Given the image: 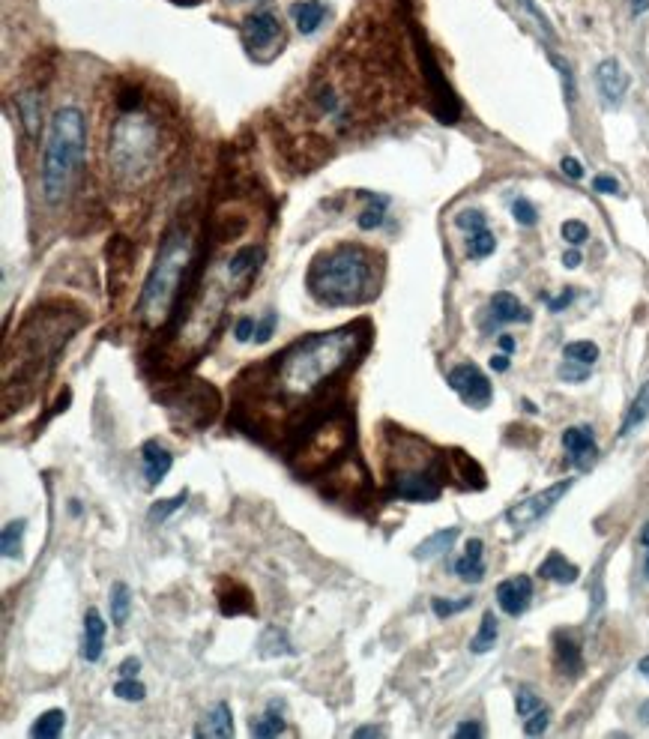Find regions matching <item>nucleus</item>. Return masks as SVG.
I'll return each mask as SVG.
<instances>
[{
    "mask_svg": "<svg viewBox=\"0 0 649 739\" xmlns=\"http://www.w3.org/2000/svg\"><path fill=\"white\" fill-rule=\"evenodd\" d=\"M368 348V327L365 321L347 324L329 333H315L294 348H288L282 357H273V389L276 395H294L306 398L315 395L326 380L347 369L356 357H362Z\"/></svg>",
    "mask_w": 649,
    "mask_h": 739,
    "instance_id": "1",
    "label": "nucleus"
},
{
    "mask_svg": "<svg viewBox=\"0 0 649 739\" xmlns=\"http://www.w3.org/2000/svg\"><path fill=\"white\" fill-rule=\"evenodd\" d=\"M374 255L362 246H338L315 258L309 270V294L324 306H359L377 294Z\"/></svg>",
    "mask_w": 649,
    "mask_h": 739,
    "instance_id": "2",
    "label": "nucleus"
},
{
    "mask_svg": "<svg viewBox=\"0 0 649 739\" xmlns=\"http://www.w3.org/2000/svg\"><path fill=\"white\" fill-rule=\"evenodd\" d=\"M87 147V129H84V114L72 105L60 108L51 117L48 126V141L42 153V198L48 204H60L72 186V177L78 174V165L84 159Z\"/></svg>",
    "mask_w": 649,
    "mask_h": 739,
    "instance_id": "3",
    "label": "nucleus"
},
{
    "mask_svg": "<svg viewBox=\"0 0 649 739\" xmlns=\"http://www.w3.org/2000/svg\"><path fill=\"white\" fill-rule=\"evenodd\" d=\"M189 267H192V234L186 228H174L165 234L156 264L138 297V315L147 327H159L171 315Z\"/></svg>",
    "mask_w": 649,
    "mask_h": 739,
    "instance_id": "4",
    "label": "nucleus"
},
{
    "mask_svg": "<svg viewBox=\"0 0 649 739\" xmlns=\"http://www.w3.org/2000/svg\"><path fill=\"white\" fill-rule=\"evenodd\" d=\"M353 440V422L344 410H335L329 416H321L309 434L300 440V449H297V458H294V467L300 476H312V473H321L324 467H329V461L335 455H341L347 449V443Z\"/></svg>",
    "mask_w": 649,
    "mask_h": 739,
    "instance_id": "5",
    "label": "nucleus"
},
{
    "mask_svg": "<svg viewBox=\"0 0 649 739\" xmlns=\"http://www.w3.org/2000/svg\"><path fill=\"white\" fill-rule=\"evenodd\" d=\"M156 150H159V135L150 120L135 117V114L117 120L114 135H111V165L117 174L138 177L150 171Z\"/></svg>",
    "mask_w": 649,
    "mask_h": 739,
    "instance_id": "6",
    "label": "nucleus"
},
{
    "mask_svg": "<svg viewBox=\"0 0 649 739\" xmlns=\"http://www.w3.org/2000/svg\"><path fill=\"white\" fill-rule=\"evenodd\" d=\"M572 485H575V479H560V482L548 485L545 491H539V494H533V497H527V500L509 506V509H506V521H509L515 530H527L530 524H536L539 518H545V515H548V512L572 491Z\"/></svg>",
    "mask_w": 649,
    "mask_h": 739,
    "instance_id": "7",
    "label": "nucleus"
},
{
    "mask_svg": "<svg viewBox=\"0 0 649 739\" xmlns=\"http://www.w3.org/2000/svg\"><path fill=\"white\" fill-rule=\"evenodd\" d=\"M168 404H171V410H177V407L183 410V422L186 425L201 428V425L213 422V416L219 410V392L198 380L195 386H183L177 392V398H171Z\"/></svg>",
    "mask_w": 649,
    "mask_h": 739,
    "instance_id": "8",
    "label": "nucleus"
},
{
    "mask_svg": "<svg viewBox=\"0 0 649 739\" xmlns=\"http://www.w3.org/2000/svg\"><path fill=\"white\" fill-rule=\"evenodd\" d=\"M446 380H449V386L461 395L464 404H470V407H476V410H485V407L491 404V395H494L491 380L485 377V371L476 369L473 363L455 366V369L449 371Z\"/></svg>",
    "mask_w": 649,
    "mask_h": 739,
    "instance_id": "9",
    "label": "nucleus"
},
{
    "mask_svg": "<svg viewBox=\"0 0 649 739\" xmlns=\"http://www.w3.org/2000/svg\"><path fill=\"white\" fill-rule=\"evenodd\" d=\"M392 494L398 500H410V503H434L443 494V485L437 476L431 473H398L392 479Z\"/></svg>",
    "mask_w": 649,
    "mask_h": 739,
    "instance_id": "10",
    "label": "nucleus"
},
{
    "mask_svg": "<svg viewBox=\"0 0 649 739\" xmlns=\"http://www.w3.org/2000/svg\"><path fill=\"white\" fill-rule=\"evenodd\" d=\"M282 39V21L273 12H255L243 21V42L249 51L273 48Z\"/></svg>",
    "mask_w": 649,
    "mask_h": 739,
    "instance_id": "11",
    "label": "nucleus"
},
{
    "mask_svg": "<svg viewBox=\"0 0 649 739\" xmlns=\"http://www.w3.org/2000/svg\"><path fill=\"white\" fill-rule=\"evenodd\" d=\"M533 599V581L527 575H515L497 584V605L509 617H521L530 608Z\"/></svg>",
    "mask_w": 649,
    "mask_h": 739,
    "instance_id": "12",
    "label": "nucleus"
},
{
    "mask_svg": "<svg viewBox=\"0 0 649 739\" xmlns=\"http://www.w3.org/2000/svg\"><path fill=\"white\" fill-rule=\"evenodd\" d=\"M596 84H599V90H602L608 105H620L626 90H629V72L623 69L620 60L608 57V60H602L596 66Z\"/></svg>",
    "mask_w": 649,
    "mask_h": 739,
    "instance_id": "13",
    "label": "nucleus"
},
{
    "mask_svg": "<svg viewBox=\"0 0 649 739\" xmlns=\"http://www.w3.org/2000/svg\"><path fill=\"white\" fill-rule=\"evenodd\" d=\"M563 446H566L569 458H572L578 467H590L593 458L599 455L593 425H572V428H566V431H563Z\"/></svg>",
    "mask_w": 649,
    "mask_h": 739,
    "instance_id": "14",
    "label": "nucleus"
},
{
    "mask_svg": "<svg viewBox=\"0 0 649 739\" xmlns=\"http://www.w3.org/2000/svg\"><path fill=\"white\" fill-rule=\"evenodd\" d=\"M105 629H108V623L102 620V614L96 608H87L84 611V635H81V659L84 662H99L102 659Z\"/></svg>",
    "mask_w": 649,
    "mask_h": 739,
    "instance_id": "15",
    "label": "nucleus"
},
{
    "mask_svg": "<svg viewBox=\"0 0 649 739\" xmlns=\"http://www.w3.org/2000/svg\"><path fill=\"white\" fill-rule=\"evenodd\" d=\"M141 464H144V479H147V485H159V482L171 473L174 455H171L159 440H147V443L141 446Z\"/></svg>",
    "mask_w": 649,
    "mask_h": 739,
    "instance_id": "16",
    "label": "nucleus"
},
{
    "mask_svg": "<svg viewBox=\"0 0 649 739\" xmlns=\"http://www.w3.org/2000/svg\"><path fill=\"white\" fill-rule=\"evenodd\" d=\"M488 312H491L494 324H527L530 321L527 306L515 294H509V291H497L491 297V309Z\"/></svg>",
    "mask_w": 649,
    "mask_h": 739,
    "instance_id": "17",
    "label": "nucleus"
},
{
    "mask_svg": "<svg viewBox=\"0 0 649 739\" xmlns=\"http://www.w3.org/2000/svg\"><path fill=\"white\" fill-rule=\"evenodd\" d=\"M482 554H485L482 539H470L467 548H464V557L455 560V575L464 584H479L485 578V560H482Z\"/></svg>",
    "mask_w": 649,
    "mask_h": 739,
    "instance_id": "18",
    "label": "nucleus"
},
{
    "mask_svg": "<svg viewBox=\"0 0 649 739\" xmlns=\"http://www.w3.org/2000/svg\"><path fill=\"white\" fill-rule=\"evenodd\" d=\"M554 653H557V668L569 677H578L584 671V659H581V647L569 632H557L554 635Z\"/></svg>",
    "mask_w": 649,
    "mask_h": 739,
    "instance_id": "19",
    "label": "nucleus"
},
{
    "mask_svg": "<svg viewBox=\"0 0 649 739\" xmlns=\"http://www.w3.org/2000/svg\"><path fill=\"white\" fill-rule=\"evenodd\" d=\"M539 575H542L545 581H554V584H575L578 575H581V569H578L572 560H566V554L551 551V554L539 563Z\"/></svg>",
    "mask_w": 649,
    "mask_h": 739,
    "instance_id": "20",
    "label": "nucleus"
},
{
    "mask_svg": "<svg viewBox=\"0 0 649 739\" xmlns=\"http://www.w3.org/2000/svg\"><path fill=\"white\" fill-rule=\"evenodd\" d=\"M195 737H234V716H231V707L225 701H219L213 707V713L204 719V725L195 728Z\"/></svg>",
    "mask_w": 649,
    "mask_h": 739,
    "instance_id": "21",
    "label": "nucleus"
},
{
    "mask_svg": "<svg viewBox=\"0 0 649 739\" xmlns=\"http://www.w3.org/2000/svg\"><path fill=\"white\" fill-rule=\"evenodd\" d=\"M261 258H264V252H261V249H255V246L240 249V252L228 261V279H231L234 285L249 282V279L258 273V261H261Z\"/></svg>",
    "mask_w": 649,
    "mask_h": 739,
    "instance_id": "22",
    "label": "nucleus"
},
{
    "mask_svg": "<svg viewBox=\"0 0 649 739\" xmlns=\"http://www.w3.org/2000/svg\"><path fill=\"white\" fill-rule=\"evenodd\" d=\"M291 18H294L297 30L309 36V33H315L324 24L326 6L321 0H300V3L291 6Z\"/></svg>",
    "mask_w": 649,
    "mask_h": 739,
    "instance_id": "23",
    "label": "nucleus"
},
{
    "mask_svg": "<svg viewBox=\"0 0 649 739\" xmlns=\"http://www.w3.org/2000/svg\"><path fill=\"white\" fill-rule=\"evenodd\" d=\"M219 608H222L225 617L252 614L255 611V599H252V593L243 584L231 581V590H219Z\"/></svg>",
    "mask_w": 649,
    "mask_h": 739,
    "instance_id": "24",
    "label": "nucleus"
},
{
    "mask_svg": "<svg viewBox=\"0 0 649 739\" xmlns=\"http://www.w3.org/2000/svg\"><path fill=\"white\" fill-rule=\"evenodd\" d=\"M458 539V527H446V530H437L434 536L422 539L419 548H416V560H431L443 551H449Z\"/></svg>",
    "mask_w": 649,
    "mask_h": 739,
    "instance_id": "25",
    "label": "nucleus"
},
{
    "mask_svg": "<svg viewBox=\"0 0 649 739\" xmlns=\"http://www.w3.org/2000/svg\"><path fill=\"white\" fill-rule=\"evenodd\" d=\"M285 734V719H282V707L279 701H273L267 707V713L261 719L252 722V737L258 739H270V737H282Z\"/></svg>",
    "mask_w": 649,
    "mask_h": 739,
    "instance_id": "26",
    "label": "nucleus"
},
{
    "mask_svg": "<svg viewBox=\"0 0 649 739\" xmlns=\"http://www.w3.org/2000/svg\"><path fill=\"white\" fill-rule=\"evenodd\" d=\"M647 419H649V380L638 389V395H635V401H632V407H629V413H626V419H623L620 437H629V434H632L635 428H641Z\"/></svg>",
    "mask_w": 649,
    "mask_h": 739,
    "instance_id": "27",
    "label": "nucleus"
},
{
    "mask_svg": "<svg viewBox=\"0 0 649 739\" xmlns=\"http://www.w3.org/2000/svg\"><path fill=\"white\" fill-rule=\"evenodd\" d=\"M111 623L114 626H126L129 623V614H132V590L123 584V581H114L111 584Z\"/></svg>",
    "mask_w": 649,
    "mask_h": 739,
    "instance_id": "28",
    "label": "nucleus"
},
{
    "mask_svg": "<svg viewBox=\"0 0 649 739\" xmlns=\"http://www.w3.org/2000/svg\"><path fill=\"white\" fill-rule=\"evenodd\" d=\"M63 728H66V713L63 710H45L36 722H33V728H30V737L33 739H57L63 734Z\"/></svg>",
    "mask_w": 649,
    "mask_h": 739,
    "instance_id": "29",
    "label": "nucleus"
},
{
    "mask_svg": "<svg viewBox=\"0 0 649 739\" xmlns=\"http://www.w3.org/2000/svg\"><path fill=\"white\" fill-rule=\"evenodd\" d=\"M497 638H500L497 617H494V611H485V614H482V623H479V632H476L473 641H470V650L482 656V653H488V650L497 644Z\"/></svg>",
    "mask_w": 649,
    "mask_h": 739,
    "instance_id": "30",
    "label": "nucleus"
},
{
    "mask_svg": "<svg viewBox=\"0 0 649 739\" xmlns=\"http://www.w3.org/2000/svg\"><path fill=\"white\" fill-rule=\"evenodd\" d=\"M371 204L359 213V219H356V225L362 228V231H374V228H380L383 225V216H386V207H389V198H383V195H365Z\"/></svg>",
    "mask_w": 649,
    "mask_h": 739,
    "instance_id": "31",
    "label": "nucleus"
},
{
    "mask_svg": "<svg viewBox=\"0 0 649 739\" xmlns=\"http://www.w3.org/2000/svg\"><path fill=\"white\" fill-rule=\"evenodd\" d=\"M24 530H27V521H24V518L9 521V524L3 527V536H0V551H3V557H18V554H21Z\"/></svg>",
    "mask_w": 649,
    "mask_h": 739,
    "instance_id": "32",
    "label": "nucleus"
},
{
    "mask_svg": "<svg viewBox=\"0 0 649 739\" xmlns=\"http://www.w3.org/2000/svg\"><path fill=\"white\" fill-rule=\"evenodd\" d=\"M494 249H497V240H494V234H491L488 228H482V231H476V234L467 237V255H470L473 261L488 258Z\"/></svg>",
    "mask_w": 649,
    "mask_h": 739,
    "instance_id": "33",
    "label": "nucleus"
},
{
    "mask_svg": "<svg viewBox=\"0 0 649 739\" xmlns=\"http://www.w3.org/2000/svg\"><path fill=\"white\" fill-rule=\"evenodd\" d=\"M563 357H566V360H575V363H581V366H596V360H599V345H596V342H569V345L563 348Z\"/></svg>",
    "mask_w": 649,
    "mask_h": 739,
    "instance_id": "34",
    "label": "nucleus"
},
{
    "mask_svg": "<svg viewBox=\"0 0 649 739\" xmlns=\"http://www.w3.org/2000/svg\"><path fill=\"white\" fill-rule=\"evenodd\" d=\"M186 500H189V491L183 488L180 494H174V497H165V500H156L153 506H150V512H147V518L150 521H165L168 515H174L177 509H183L186 506Z\"/></svg>",
    "mask_w": 649,
    "mask_h": 739,
    "instance_id": "35",
    "label": "nucleus"
},
{
    "mask_svg": "<svg viewBox=\"0 0 649 739\" xmlns=\"http://www.w3.org/2000/svg\"><path fill=\"white\" fill-rule=\"evenodd\" d=\"M18 108H21V120H24L27 135L33 138L39 129V99L33 93H24V96H18Z\"/></svg>",
    "mask_w": 649,
    "mask_h": 739,
    "instance_id": "36",
    "label": "nucleus"
},
{
    "mask_svg": "<svg viewBox=\"0 0 649 739\" xmlns=\"http://www.w3.org/2000/svg\"><path fill=\"white\" fill-rule=\"evenodd\" d=\"M114 695L120 698V701H129V704H138V701H144V695H147V689L135 680V677H120V683L114 686Z\"/></svg>",
    "mask_w": 649,
    "mask_h": 739,
    "instance_id": "37",
    "label": "nucleus"
},
{
    "mask_svg": "<svg viewBox=\"0 0 649 739\" xmlns=\"http://www.w3.org/2000/svg\"><path fill=\"white\" fill-rule=\"evenodd\" d=\"M542 707H545V701H542L533 689H518V695H515V710H518L521 719L533 716V713L542 710Z\"/></svg>",
    "mask_w": 649,
    "mask_h": 739,
    "instance_id": "38",
    "label": "nucleus"
},
{
    "mask_svg": "<svg viewBox=\"0 0 649 739\" xmlns=\"http://www.w3.org/2000/svg\"><path fill=\"white\" fill-rule=\"evenodd\" d=\"M512 216H515V222L524 225V228H533V225L539 222V210H536L533 201H527V198H515V201H512Z\"/></svg>",
    "mask_w": 649,
    "mask_h": 739,
    "instance_id": "39",
    "label": "nucleus"
},
{
    "mask_svg": "<svg viewBox=\"0 0 649 739\" xmlns=\"http://www.w3.org/2000/svg\"><path fill=\"white\" fill-rule=\"evenodd\" d=\"M473 605V599H458V602H449V599H431V611H434V617H440V620H446V617H455V614H461V611H467Z\"/></svg>",
    "mask_w": 649,
    "mask_h": 739,
    "instance_id": "40",
    "label": "nucleus"
},
{
    "mask_svg": "<svg viewBox=\"0 0 649 739\" xmlns=\"http://www.w3.org/2000/svg\"><path fill=\"white\" fill-rule=\"evenodd\" d=\"M563 240L569 243V246H584L587 240H590V228L584 225V222H578V219H569V222H563Z\"/></svg>",
    "mask_w": 649,
    "mask_h": 739,
    "instance_id": "41",
    "label": "nucleus"
},
{
    "mask_svg": "<svg viewBox=\"0 0 649 739\" xmlns=\"http://www.w3.org/2000/svg\"><path fill=\"white\" fill-rule=\"evenodd\" d=\"M455 225H458V228H464L467 234H476V231L488 228V222H485V213H482V210H461V213L455 216Z\"/></svg>",
    "mask_w": 649,
    "mask_h": 739,
    "instance_id": "42",
    "label": "nucleus"
},
{
    "mask_svg": "<svg viewBox=\"0 0 649 739\" xmlns=\"http://www.w3.org/2000/svg\"><path fill=\"white\" fill-rule=\"evenodd\" d=\"M548 725H551V710L542 707V710H536L533 716L524 719V734H527V737H539V734L548 731Z\"/></svg>",
    "mask_w": 649,
    "mask_h": 739,
    "instance_id": "43",
    "label": "nucleus"
},
{
    "mask_svg": "<svg viewBox=\"0 0 649 739\" xmlns=\"http://www.w3.org/2000/svg\"><path fill=\"white\" fill-rule=\"evenodd\" d=\"M560 377H563V380H575V383H581V380H587V377H590V366H581V363H575V360H566V363L560 366Z\"/></svg>",
    "mask_w": 649,
    "mask_h": 739,
    "instance_id": "44",
    "label": "nucleus"
},
{
    "mask_svg": "<svg viewBox=\"0 0 649 739\" xmlns=\"http://www.w3.org/2000/svg\"><path fill=\"white\" fill-rule=\"evenodd\" d=\"M276 324H279V318H276V312H267L264 315V321L258 324V330H255V342H270L273 339V333H276Z\"/></svg>",
    "mask_w": 649,
    "mask_h": 739,
    "instance_id": "45",
    "label": "nucleus"
},
{
    "mask_svg": "<svg viewBox=\"0 0 649 739\" xmlns=\"http://www.w3.org/2000/svg\"><path fill=\"white\" fill-rule=\"evenodd\" d=\"M593 189L602 192V195H620V183H617L614 177H608V174H599V177L593 180Z\"/></svg>",
    "mask_w": 649,
    "mask_h": 739,
    "instance_id": "46",
    "label": "nucleus"
},
{
    "mask_svg": "<svg viewBox=\"0 0 649 739\" xmlns=\"http://www.w3.org/2000/svg\"><path fill=\"white\" fill-rule=\"evenodd\" d=\"M255 330H258L255 318H240L237 327H234V336H237V342H249L255 336Z\"/></svg>",
    "mask_w": 649,
    "mask_h": 739,
    "instance_id": "47",
    "label": "nucleus"
},
{
    "mask_svg": "<svg viewBox=\"0 0 649 739\" xmlns=\"http://www.w3.org/2000/svg\"><path fill=\"white\" fill-rule=\"evenodd\" d=\"M554 66L560 69V75H563V87H566V99L572 102V99H575V81H572V69H569V66H566L563 60H557V57H554Z\"/></svg>",
    "mask_w": 649,
    "mask_h": 739,
    "instance_id": "48",
    "label": "nucleus"
},
{
    "mask_svg": "<svg viewBox=\"0 0 649 739\" xmlns=\"http://www.w3.org/2000/svg\"><path fill=\"white\" fill-rule=\"evenodd\" d=\"M560 168H563V174L572 177V180H581V177H584V165H581L578 159H572V156H566V159L560 162Z\"/></svg>",
    "mask_w": 649,
    "mask_h": 739,
    "instance_id": "49",
    "label": "nucleus"
},
{
    "mask_svg": "<svg viewBox=\"0 0 649 739\" xmlns=\"http://www.w3.org/2000/svg\"><path fill=\"white\" fill-rule=\"evenodd\" d=\"M482 734H485V728H482L479 722H461V725L455 728V737H458V739L482 737Z\"/></svg>",
    "mask_w": 649,
    "mask_h": 739,
    "instance_id": "50",
    "label": "nucleus"
},
{
    "mask_svg": "<svg viewBox=\"0 0 649 739\" xmlns=\"http://www.w3.org/2000/svg\"><path fill=\"white\" fill-rule=\"evenodd\" d=\"M138 671H141V662H138L135 656L123 659V662H120V668H117V674H120V677H138Z\"/></svg>",
    "mask_w": 649,
    "mask_h": 739,
    "instance_id": "51",
    "label": "nucleus"
},
{
    "mask_svg": "<svg viewBox=\"0 0 649 739\" xmlns=\"http://www.w3.org/2000/svg\"><path fill=\"white\" fill-rule=\"evenodd\" d=\"M572 300H575V291L569 288V291H563L560 297H554V300L548 303V309H551V312H563V309H566V306H569Z\"/></svg>",
    "mask_w": 649,
    "mask_h": 739,
    "instance_id": "52",
    "label": "nucleus"
},
{
    "mask_svg": "<svg viewBox=\"0 0 649 739\" xmlns=\"http://www.w3.org/2000/svg\"><path fill=\"white\" fill-rule=\"evenodd\" d=\"M386 731L383 728H377V725H365V728H356L353 731V737L356 739H365V737H383Z\"/></svg>",
    "mask_w": 649,
    "mask_h": 739,
    "instance_id": "53",
    "label": "nucleus"
},
{
    "mask_svg": "<svg viewBox=\"0 0 649 739\" xmlns=\"http://www.w3.org/2000/svg\"><path fill=\"white\" fill-rule=\"evenodd\" d=\"M641 545H644V575H647L649 581V521L644 524V530H641Z\"/></svg>",
    "mask_w": 649,
    "mask_h": 739,
    "instance_id": "54",
    "label": "nucleus"
},
{
    "mask_svg": "<svg viewBox=\"0 0 649 739\" xmlns=\"http://www.w3.org/2000/svg\"><path fill=\"white\" fill-rule=\"evenodd\" d=\"M491 369L509 371V354H494V357H491Z\"/></svg>",
    "mask_w": 649,
    "mask_h": 739,
    "instance_id": "55",
    "label": "nucleus"
},
{
    "mask_svg": "<svg viewBox=\"0 0 649 739\" xmlns=\"http://www.w3.org/2000/svg\"><path fill=\"white\" fill-rule=\"evenodd\" d=\"M563 264H566L569 270H575V267H581V252H578V249H572V252H566V255H563Z\"/></svg>",
    "mask_w": 649,
    "mask_h": 739,
    "instance_id": "56",
    "label": "nucleus"
},
{
    "mask_svg": "<svg viewBox=\"0 0 649 739\" xmlns=\"http://www.w3.org/2000/svg\"><path fill=\"white\" fill-rule=\"evenodd\" d=\"M500 351L503 354H512L515 351V339L512 336H500Z\"/></svg>",
    "mask_w": 649,
    "mask_h": 739,
    "instance_id": "57",
    "label": "nucleus"
},
{
    "mask_svg": "<svg viewBox=\"0 0 649 739\" xmlns=\"http://www.w3.org/2000/svg\"><path fill=\"white\" fill-rule=\"evenodd\" d=\"M649 9V0H632V15H641V12H647Z\"/></svg>",
    "mask_w": 649,
    "mask_h": 739,
    "instance_id": "58",
    "label": "nucleus"
},
{
    "mask_svg": "<svg viewBox=\"0 0 649 739\" xmlns=\"http://www.w3.org/2000/svg\"><path fill=\"white\" fill-rule=\"evenodd\" d=\"M638 671H641V677L649 683V656H644V659L638 662Z\"/></svg>",
    "mask_w": 649,
    "mask_h": 739,
    "instance_id": "59",
    "label": "nucleus"
}]
</instances>
